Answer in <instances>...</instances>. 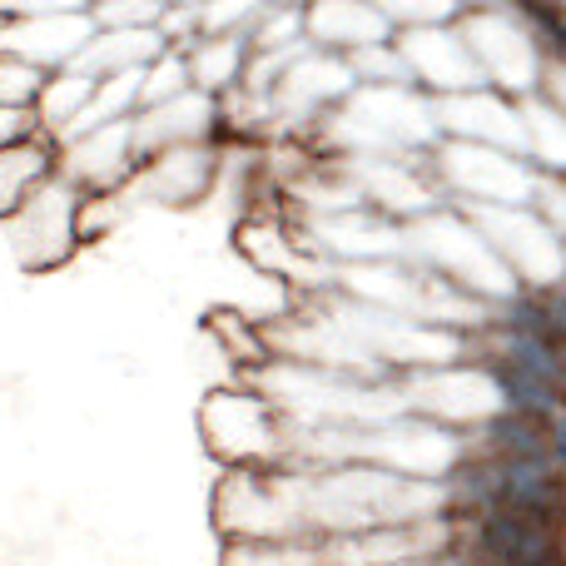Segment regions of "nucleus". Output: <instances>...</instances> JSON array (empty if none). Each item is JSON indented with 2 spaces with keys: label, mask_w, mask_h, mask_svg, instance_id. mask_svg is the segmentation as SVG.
<instances>
[{
  "label": "nucleus",
  "mask_w": 566,
  "mask_h": 566,
  "mask_svg": "<svg viewBox=\"0 0 566 566\" xmlns=\"http://www.w3.org/2000/svg\"><path fill=\"white\" fill-rule=\"evenodd\" d=\"M458 557L502 566H566V537L557 522L507 507L458 512Z\"/></svg>",
  "instance_id": "obj_1"
},
{
  "label": "nucleus",
  "mask_w": 566,
  "mask_h": 566,
  "mask_svg": "<svg viewBox=\"0 0 566 566\" xmlns=\"http://www.w3.org/2000/svg\"><path fill=\"white\" fill-rule=\"evenodd\" d=\"M478 458H547V418L532 412H492L478 428Z\"/></svg>",
  "instance_id": "obj_2"
},
{
  "label": "nucleus",
  "mask_w": 566,
  "mask_h": 566,
  "mask_svg": "<svg viewBox=\"0 0 566 566\" xmlns=\"http://www.w3.org/2000/svg\"><path fill=\"white\" fill-rule=\"evenodd\" d=\"M497 358L517 363L522 373L542 378L552 392L566 398V353L557 348V338H542V333H517V328H502V353Z\"/></svg>",
  "instance_id": "obj_3"
},
{
  "label": "nucleus",
  "mask_w": 566,
  "mask_h": 566,
  "mask_svg": "<svg viewBox=\"0 0 566 566\" xmlns=\"http://www.w3.org/2000/svg\"><path fill=\"white\" fill-rule=\"evenodd\" d=\"M488 378H492V388H497L502 408H512V412H532V418H552V412H562V408H566V398H562V392H552L542 378H532V373H522L517 363H507V358H492Z\"/></svg>",
  "instance_id": "obj_4"
},
{
  "label": "nucleus",
  "mask_w": 566,
  "mask_h": 566,
  "mask_svg": "<svg viewBox=\"0 0 566 566\" xmlns=\"http://www.w3.org/2000/svg\"><path fill=\"white\" fill-rule=\"evenodd\" d=\"M547 458H552V468L566 478V408L547 418Z\"/></svg>",
  "instance_id": "obj_5"
},
{
  "label": "nucleus",
  "mask_w": 566,
  "mask_h": 566,
  "mask_svg": "<svg viewBox=\"0 0 566 566\" xmlns=\"http://www.w3.org/2000/svg\"><path fill=\"white\" fill-rule=\"evenodd\" d=\"M458 566H502V562H468V557H458Z\"/></svg>",
  "instance_id": "obj_6"
}]
</instances>
